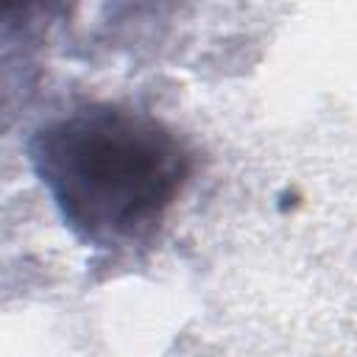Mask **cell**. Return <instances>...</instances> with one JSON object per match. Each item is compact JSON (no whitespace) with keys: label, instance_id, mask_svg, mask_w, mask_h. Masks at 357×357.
<instances>
[{"label":"cell","instance_id":"cell-1","mask_svg":"<svg viewBox=\"0 0 357 357\" xmlns=\"http://www.w3.org/2000/svg\"><path fill=\"white\" fill-rule=\"evenodd\" d=\"M31 162L64 223L100 248L153 231L192 167L165 123L114 103H89L42 126Z\"/></svg>","mask_w":357,"mask_h":357}]
</instances>
